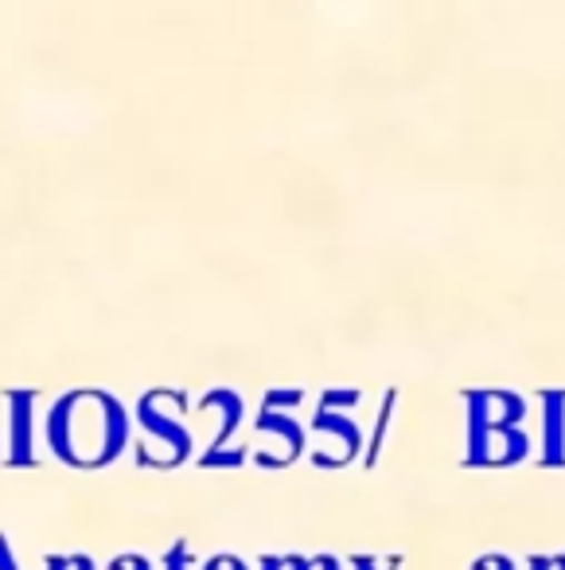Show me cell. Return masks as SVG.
Listing matches in <instances>:
<instances>
[{"mask_svg":"<svg viewBox=\"0 0 565 570\" xmlns=\"http://www.w3.org/2000/svg\"><path fill=\"white\" fill-rule=\"evenodd\" d=\"M0 570H20V567H17V559H12L9 539H4V535H0Z\"/></svg>","mask_w":565,"mask_h":570,"instance_id":"15","label":"cell"},{"mask_svg":"<svg viewBox=\"0 0 565 570\" xmlns=\"http://www.w3.org/2000/svg\"><path fill=\"white\" fill-rule=\"evenodd\" d=\"M526 570H554V554H534V559L526 562Z\"/></svg>","mask_w":565,"mask_h":570,"instance_id":"17","label":"cell"},{"mask_svg":"<svg viewBox=\"0 0 565 570\" xmlns=\"http://www.w3.org/2000/svg\"><path fill=\"white\" fill-rule=\"evenodd\" d=\"M32 403H36L32 391H20V395H12V445H9L12 465H28V461H36Z\"/></svg>","mask_w":565,"mask_h":570,"instance_id":"6","label":"cell"},{"mask_svg":"<svg viewBox=\"0 0 565 570\" xmlns=\"http://www.w3.org/2000/svg\"><path fill=\"white\" fill-rule=\"evenodd\" d=\"M542 465H565V391H542Z\"/></svg>","mask_w":565,"mask_h":570,"instance_id":"4","label":"cell"},{"mask_svg":"<svg viewBox=\"0 0 565 570\" xmlns=\"http://www.w3.org/2000/svg\"><path fill=\"white\" fill-rule=\"evenodd\" d=\"M258 570H289V559H274V554H266Z\"/></svg>","mask_w":565,"mask_h":570,"instance_id":"18","label":"cell"},{"mask_svg":"<svg viewBox=\"0 0 565 570\" xmlns=\"http://www.w3.org/2000/svg\"><path fill=\"white\" fill-rule=\"evenodd\" d=\"M258 430H266V434H277L289 442V458H297L300 450H305V430H300V422L293 419V414H281V411H261L258 414Z\"/></svg>","mask_w":565,"mask_h":570,"instance_id":"8","label":"cell"},{"mask_svg":"<svg viewBox=\"0 0 565 570\" xmlns=\"http://www.w3.org/2000/svg\"><path fill=\"white\" fill-rule=\"evenodd\" d=\"M476 570H518V567L507 554H484V559H476Z\"/></svg>","mask_w":565,"mask_h":570,"instance_id":"12","label":"cell"},{"mask_svg":"<svg viewBox=\"0 0 565 570\" xmlns=\"http://www.w3.org/2000/svg\"><path fill=\"white\" fill-rule=\"evenodd\" d=\"M316 570H339V559H331V554H320V559H316Z\"/></svg>","mask_w":565,"mask_h":570,"instance_id":"20","label":"cell"},{"mask_svg":"<svg viewBox=\"0 0 565 570\" xmlns=\"http://www.w3.org/2000/svg\"><path fill=\"white\" fill-rule=\"evenodd\" d=\"M204 570H250L242 559H235V554H215V559L204 562Z\"/></svg>","mask_w":565,"mask_h":570,"instance_id":"11","label":"cell"},{"mask_svg":"<svg viewBox=\"0 0 565 570\" xmlns=\"http://www.w3.org/2000/svg\"><path fill=\"white\" fill-rule=\"evenodd\" d=\"M464 403H468L464 406V419H468L464 465L503 469L531 458V438L523 430L526 403L515 391H468Z\"/></svg>","mask_w":565,"mask_h":570,"instance_id":"1","label":"cell"},{"mask_svg":"<svg viewBox=\"0 0 565 570\" xmlns=\"http://www.w3.org/2000/svg\"><path fill=\"white\" fill-rule=\"evenodd\" d=\"M289 570H316V559H300V554H289Z\"/></svg>","mask_w":565,"mask_h":570,"instance_id":"19","label":"cell"},{"mask_svg":"<svg viewBox=\"0 0 565 570\" xmlns=\"http://www.w3.org/2000/svg\"><path fill=\"white\" fill-rule=\"evenodd\" d=\"M71 567H75V570H98L95 562L87 559V554H75V559H71Z\"/></svg>","mask_w":565,"mask_h":570,"instance_id":"22","label":"cell"},{"mask_svg":"<svg viewBox=\"0 0 565 570\" xmlns=\"http://www.w3.org/2000/svg\"><path fill=\"white\" fill-rule=\"evenodd\" d=\"M137 422H141L145 430H149L152 438H160V442L172 445V461H184L191 453V434L188 426H184L180 419H172V414H165L157 406V395H145L141 403H137Z\"/></svg>","mask_w":565,"mask_h":570,"instance_id":"5","label":"cell"},{"mask_svg":"<svg viewBox=\"0 0 565 570\" xmlns=\"http://www.w3.org/2000/svg\"><path fill=\"white\" fill-rule=\"evenodd\" d=\"M121 567H126V570H152V562L141 559V554H126V559H121Z\"/></svg>","mask_w":565,"mask_h":570,"instance_id":"16","label":"cell"},{"mask_svg":"<svg viewBox=\"0 0 565 570\" xmlns=\"http://www.w3.org/2000/svg\"><path fill=\"white\" fill-rule=\"evenodd\" d=\"M300 391H274V395H266V411H277L281 403H300Z\"/></svg>","mask_w":565,"mask_h":570,"instance_id":"13","label":"cell"},{"mask_svg":"<svg viewBox=\"0 0 565 570\" xmlns=\"http://www.w3.org/2000/svg\"><path fill=\"white\" fill-rule=\"evenodd\" d=\"M48 570H75L71 559H63V554H56V559H48Z\"/></svg>","mask_w":565,"mask_h":570,"instance_id":"21","label":"cell"},{"mask_svg":"<svg viewBox=\"0 0 565 570\" xmlns=\"http://www.w3.org/2000/svg\"><path fill=\"white\" fill-rule=\"evenodd\" d=\"M79 414H82V391L59 399V403L51 406V414H48V445L56 450L59 461H67V465H82L79 434H82V430H90V434H95L90 442L98 445L95 465H110V461L129 445V414H126V406H121L113 395H106V391H95V419H90V426L79 430Z\"/></svg>","mask_w":565,"mask_h":570,"instance_id":"2","label":"cell"},{"mask_svg":"<svg viewBox=\"0 0 565 570\" xmlns=\"http://www.w3.org/2000/svg\"><path fill=\"white\" fill-rule=\"evenodd\" d=\"M398 562H402V559H390V562H386V570H398ZM351 567H355V570H383V567H378V559H367V554L351 559Z\"/></svg>","mask_w":565,"mask_h":570,"instance_id":"14","label":"cell"},{"mask_svg":"<svg viewBox=\"0 0 565 570\" xmlns=\"http://www.w3.org/2000/svg\"><path fill=\"white\" fill-rule=\"evenodd\" d=\"M165 570H191V551L184 543H176L172 551L165 554Z\"/></svg>","mask_w":565,"mask_h":570,"instance_id":"9","label":"cell"},{"mask_svg":"<svg viewBox=\"0 0 565 570\" xmlns=\"http://www.w3.org/2000/svg\"><path fill=\"white\" fill-rule=\"evenodd\" d=\"M313 434L336 438L339 450H344V461H351L355 453H359V445H363L359 426H355V419H347L344 411H320V414L313 419Z\"/></svg>","mask_w":565,"mask_h":570,"instance_id":"7","label":"cell"},{"mask_svg":"<svg viewBox=\"0 0 565 570\" xmlns=\"http://www.w3.org/2000/svg\"><path fill=\"white\" fill-rule=\"evenodd\" d=\"M554 570H565V554H554Z\"/></svg>","mask_w":565,"mask_h":570,"instance_id":"23","label":"cell"},{"mask_svg":"<svg viewBox=\"0 0 565 570\" xmlns=\"http://www.w3.org/2000/svg\"><path fill=\"white\" fill-rule=\"evenodd\" d=\"M359 403V391H328L324 395V411H339V406Z\"/></svg>","mask_w":565,"mask_h":570,"instance_id":"10","label":"cell"},{"mask_svg":"<svg viewBox=\"0 0 565 570\" xmlns=\"http://www.w3.org/2000/svg\"><path fill=\"white\" fill-rule=\"evenodd\" d=\"M204 406H215V411L222 414V426H219V438L211 442V450L204 453V465L207 469H235L246 461L242 450H227L230 434L238 430V422H242V399L235 395V391H211V395L204 399Z\"/></svg>","mask_w":565,"mask_h":570,"instance_id":"3","label":"cell"}]
</instances>
